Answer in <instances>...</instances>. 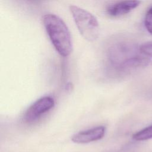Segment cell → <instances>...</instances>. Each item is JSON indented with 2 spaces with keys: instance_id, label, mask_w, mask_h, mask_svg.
<instances>
[{
  "instance_id": "5",
  "label": "cell",
  "mask_w": 152,
  "mask_h": 152,
  "mask_svg": "<svg viewBox=\"0 0 152 152\" xmlns=\"http://www.w3.org/2000/svg\"><path fill=\"white\" fill-rule=\"evenodd\" d=\"M138 1H122L109 4L106 8L107 14L113 17H118L128 14L136 8L139 4Z\"/></svg>"
},
{
  "instance_id": "3",
  "label": "cell",
  "mask_w": 152,
  "mask_h": 152,
  "mask_svg": "<svg viewBox=\"0 0 152 152\" xmlns=\"http://www.w3.org/2000/svg\"><path fill=\"white\" fill-rule=\"evenodd\" d=\"M54 106L55 100L52 97L46 96L40 97L27 109L24 114L23 119L27 123L34 122L51 110Z\"/></svg>"
},
{
  "instance_id": "4",
  "label": "cell",
  "mask_w": 152,
  "mask_h": 152,
  "mask_svg": "<svg viewBox=\"0 0 152 152\" xmlns=\"http://www.w3.org/2000/svg\"><path fill=\"white\" fill-rule=\"evenodd\" d=\"M106 132L104 126H98L74 134L71 140L77 144H86L102 139Z\"/></svg>"
},
{
  "instance_id": "6",
  "label": "cell",
  "mask_w": 152,
  "mask_h": 152,
  "mask_svg": "<svg viewBox=\"0 0 152 152\" xmlns=\"http://www.w3.org/2000/svg\"><path fill=\"white\" fill-rule=\"evenodd\" d=\"M134 140L137 141H145L152 138V124L137 132L132 135Z\"/></svg>"
},
{
  "instance_id": "1",
  "label": "cell",
  "mask_w": 152,
  "mask_h": 152,
  "mask_svg": "<svg viewBox=\"0 0 152 152\" xmlns=\"http://www.w3.org/2000/svg\"><path fill=\"white\" fill-rule=\"evenodd\" d=\"M43 23L56 50L62 56H69L72 50V42L65 22L55 14H46L43 17Z\"/></svg>"
},
{
  "instance_id": "2",
  "label": "cell",
  "mask_w": 152,
  "mask_h": 152,
  "mask_svg": "<svg viewBox=\"0 0 152 152\" xmlns=\"http://www.w3.org/2000/svg\"><path fill=\"white\" fill-rule=\"evenodd\" d=\"M69 10L81 35L87 41L96 40L99 34L97 18L88 11L75 5H70Z\"/></svg>"
},
{
  "instance_id": "7",
  "label": "cell",
  "mask_w": 152,
  "mask_h": 152,
  "mask_svg": "<svg viewBox=\"0 0 152 152\" xmlns=\"http://www.w3.org/2000/svg\"><path fill=\"white\" fill-rule=\"evenodd\" d=\"M139 52L145 56L152 57V41L142 44L139 47Z\"/></svg>"
},
{
  "instance_id": "8",
  "label": "cell",
  "mask_w": 152,
  "mask_h": 152,
  "mask_svg": "<svg viewBox=\"0 0 152 152\" xmlns=\"http://www.w3.org/2000/svg\"><path fill=\"white\" fill-rule=\"evenodd\" d=\"M144 26L148 32L152 34V7L146 12L144 17Z\"/></svg>"
}]
</instances>
